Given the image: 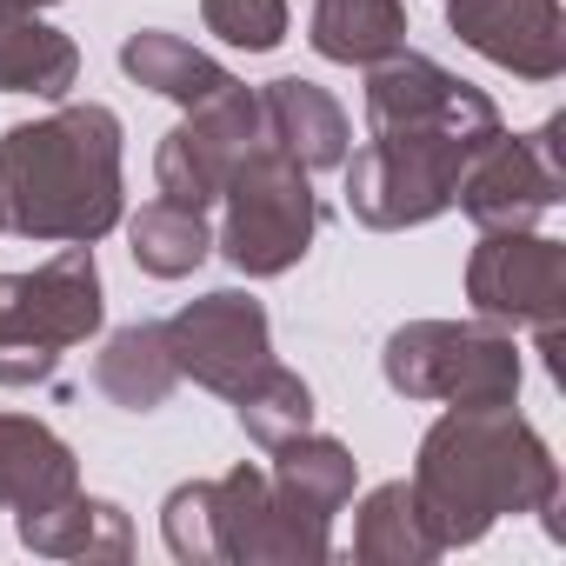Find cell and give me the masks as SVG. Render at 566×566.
Instances as JSON below:
<instances>
[{
    "mask_svg": "<svg viewBox=\"0 0 566 566\" xmlns=\"http://www.w3.org/2000/svg\"><path fill=\"white\" fill-rule=\"evenodd\" d=\"M14 526H21V546L48 559H134V520L114 500H94L81 486L61 493L54 506L14 513Z\"/></svg>",
    "mask_w": 566,
    "mask_h": 566,
    "instance_id": "5bb4252c",
    "label": "cell"
},
{
    "mask_svg": "<svg viewBox=\"0 0 566 566\" xmlns=\"http://www.w3.org/2000/svg\"><path fill=\"white\" fill-rule=\"evenodd\" d=\"M260 120H266V140L287 154V160H301L307 174L347 167V154H354V120H347V107H340L327 87L301 81V74H280V81L260 87Z\"/></svg>",
    "mask_w": 566,
    "mask_h": 566,
    "instance_id": "4fadbf2b",
    "label": "cell"
},
{
    "mask_svg": "<svg viewBox=\"0 0 566 566\" xmlns=\"http://www.w3.org/2000/svg\"><path fill=\"white\" fill-rule=\"evenodd\" d=\"M413 493L440 553L486 539L506 513H546L559 539V460L513 407H447L420 433Z\"/></svg>",
    "mask_w": 566,
    "mask_h": 566,
    "instance_id": "6da1fadb",
    "label": "cell"
},
{
    "mask_svg": "<svg viewBox=\"0 0 566 566\" xmlns=\"http://www.w3.org/2000/svg\"><path fill=\"white\" fill-rule=\"evenodd\" d=\"M467 301L493 327H559L566 321V240L533 227H493L467 253Z\"/></svg>",
    "mask_w": 566,
    "mask_h": 566,
    "instance_id": "30bf717a",
    "label": "cell"
},
{
    "mask_svg": "<svg viewBox=\"0 0 566 566\" xmlns=\"http://www.w3.org/2000/svg\"><path fill=\"white\" fill-rule=\"evenodd\" d=\"M127 247H134V266H140V273L180 280V273H193V266L213 253V233H207V213H200V207L147 200V207L127 220Z\"/></svg>",
    "mask_w": 566,
    "mask_h": 566,
    "instance_id": "603a6c76",
    "label": "cell"
},
{
    "mask_svg": "<svg viewBox=\"0 0 566 566\" xmlns=\"http://www.w3.org/2000/svg\"><path fill=\"white\" fill-rule=\"evenodd\" d=\"M506 134V120H420V127H367V147L347 154V207L374 233L427 227L453 207L467 160Z\"/></svg>",
    "mask_w": 566,
    "mask_h": 566,
    "instance_id": "277c9868",
    "label": "cell"
},
{
    "mask_svg": "<svg viewBox=\"0 0 566 566\" xmlns=\"http://www.w3.org/2000/svg\"><path fill=\"white\" fill-rule=\"evenodd\" d=\"M127 213L120 114L67 101L0 134V233L14 240H101Z\"/></svg>",
    "mask_w": 566,
    "mask_h": 566,
    "instance_id": "7a4b0ae2",
    "label": "cell"
},
{
    "mask_svg": "<svg viewBox=\"0 0 566 566\" xmlns=\"http://www.w3.org/2000/svg\"><path fill=\"white\" fill-rule=\"evenodd\" d=\"M220 253L233 273L247 280H273L307 260L314 233H321V193L307 180L301 160H287L273 140H260L220 187Z\"/></svg>",
    "mask_w": 566,
    "mask_h": 566,
    "instance_id": "52a82bcc",
    "label": "cell"
},
{
    "mask_svg": "<svg viewBox=\"0 0 566 566\" xmlns=\"http://www.w3.org/2000/svg\"><path fill=\"white\" fill-rule=\"evenodd\" d=\"M120 67H127V81H140V87H154V94H167L180 107H200L207 94H220L233 81L213 54H200L193 41L167 34V28H134L120 41Z\"/></svg>",
    "mask_w": 566,
    "mask_h": 566,
    "instance_id": "44dd1931",
    "label": "cell"
},
{
    "mask_svg": "<svg viewBox=\"0 0 566 566\" xmlns=\"http://www.w3.org/2000/svg\"><path fill=\"white\" fill-rule=\"evenodd\" d=\"M380 374L407 400L513 407L526 367H520L513 327H493V321H407V327L387 334Z\"/></svg>",
    "mask_w": 566,
    "mask_h": 566,
    "instance_id": "8992f818",
    "label": "cell"
},
{
    "mask_svg": "<svg viewBox=\"0 0 566 566\" xmlns=\"http://www.w3.org/2000/svg\"><path fill=\"white\" fill-rule=\"evenodd\" d=\"M167 354L180 367V380L207 387V394H233L253 367L273 360V334H266V307L240 287H213L200 301H187L174 321H160Z\"/></svg>",
    "mask_w": 566,
    "mask_h": 566,
    "instance_id": "8fae6325",
    "label": "cell"
},
{
    "mask_svg": "<svg viewBox=\"0 0 566 566\" xmlns=\"http://www.w3.org/2000/svg\"><path fill=\"white\" fill-rule=\"evenodd\" d=\"M167 553L187 566H327L334 526L273 500V480L260 467H233L220 480H187L160 506Z\"/></svg>",
    "mask_w": 566,
    "mask_h": 566,
    "instance_id": "3957f363",
    "label": "cell"
},
{
    "mask_svg": "<svg viewBox=\"0 0 566 566\" xmlns=\"http://www.w3.org/2000/svg\"><path fill=\"white\" fill-rule=\"evenodd\" d=\"M447 28L480 61L520 74V81H559L566 74V14L559 0H447Z\"/></svg>",
    "mask_w": 566,
    "mask_h": 566,
    "instance_id": "7c38bea8",
    "label": "cell"
},
{
    "mask_svg": "<svg viewBox=\"0 0 566 566\" xmlns=\"http://www.w3.org/2000/svg\"><path fill=\"white\" fill-rule=\"evenodd\" d=\"M21 8H61V0H21Z\"/></svg>",
    "mask_w": 566,
    "mask_h": 566,
    "instance_id": "d4e9b609",
    "label": "cell"
},
{
    "mask_svg": "<svg viewBox=\"0 0 566 566\" xmlns=\"http://www.w3.org/2000/svg\"><path fill=\"white\" fill-rule=\"evenodd\" d=\"M233 420H240V433L253 440V447H280V440H294V433H307L314 427V387L294 374V367H280V360H266V367H253L233 394Z\"/></svg>",
    "mask_w": 566,
    "mask_h": 566,
    "instance_id": "7402d4cb",
    "label": "cell"
},
{
    "mask_svg": "<svg viewBox=\"0 0 566 566\" xmlns=\"http://www.w3.org/2000/svg\"><path fill=\"white\" fill-rule=\"evenodd\" d=\"M200 21L240 54H273L287 41V0H200Z\"/></svg>",
    "mask_w": 566,
    "mask_h": 566,
    "instance_id": "cb8c5ba5",
    "label": "cell"
},
{
    "mask_svg": "<svg viewBox=\"0 0 566 566\" xmlns=\"http://www.w3.org/2000/svg\"><path fill=\"white\" fill-rule=\"evenodd\" d=\"M81 81V48L41 21V8L0 0V94H41L61 101Z\"/></svg>",
    "mask_w": 566,
    "mask_h": 566,
    "instance_id": "2e32d148",
    "label": "cell"
},
{
    "mask_svg": "<svg viewBox=\"0 0 566 566\" xmlns=\"http://www.w3.org/2000/svg\"><path fill=\"white\" fill-rule=\"evenodd\" d=\"M74 486H81V460L54 427H41L28 413H0V506L34 513Z\"/></svg>",
    "mask_w": 566,
    "mask_h": 566,
    "instance_id": "9a60e30c",
    "label": "cell"
},
{
    "mask_svg": "<svg viewBox=\"0 0 566 566\" xmlns=\"http://www.w3.org/2000/svg\"><path fill=\"white\" fill-rule=\"evenodd\" d=\"M101 321H107V294L87 240H67L34 273H0V387L54 380L61 354L94 340Z\"/></svg>",
    "mask_w": 566,
    "mask_h": 566,
    "instance_id": "5b68a950",
    "label": "cell"
},
{
    "mask_svg": "<svg viewBox=\"0 0 566 566\" xmlns=\"http://www.w3.org/2000/svg\"><path fill=\"white\" fill-rule=\"evenodd\" d=\"M273 500L280 506H294V513H307V520H321V526H334V513L354 500V480H360V460L340 447V440H327V433H294V440H280L273 447Z\"/></svg>",
    "mask_w": 566,
    "mask_h": 566,
    "instance_id": "e0dca14e",
    "label": "cell"
},
{
    "mask_svg": "<svg viewBox=\"0 0 566 566\" xmlns=\"http://www.w3.org/2000/svg\"><path fill=\"white\" fill-rule=\"evenodd\" d=\"M559 134H566L559 114L539 120L533 134H493V140L467 160V174H460V187H453V207H460L480 233H493V227H533L539 213H553V207L566 200Z\"/></svg>",
    "mask_w": 566,
    "mask_h": 566,
    "instance_id": "ba28073f",
    "label": "cell"
},
{
    "mask_svg": "<svg viewBox=\"0 0 566 566\" xmlns=\"http://www.w3.org/2000/svg\"><path fill=\"white\" fill-rule=\"evenodd\" d=\"M94 387H101L114 407H127V413L167 407V394L180 387V367H174V354H167L160 321L114 327V334L101 340V354H94Z\"/></svg>",
    "mask_w": 566,
    "mask_h": 566,
    "instance_id": "ac0fdd59",
    "label": "cell"
},
{
    "mask_svg": "<svg viewBox=\"0 0 566 566\" xmlns=\"http://www.w3.org/2000/svg\"><path fill=\"white\" fill-rule=\"evenodd\" d=\"M307 41L321 61L374 67L407 48V0H314Z\"/></svg>",
    "mask_w": 566,
    "mask_h": 566,
    "instance_id": "d6986e66",
    "label": "cell"
},
{
    "mask_svg": "<svg viewBox=\"0 0 566 566\" xmlns=\"http://www.w3.org/2000/svg\"><path fill=\"white\" fill-rule=\"evenodd\" d=\"M266 140V120H260V94L227 81L220 94H207L200 107H187V120L160 140L154 154V187L160 200H180V207H213L227 174Z\"/></svg>",
    "mask_w": 566,
    "mask_h": 566,
    "instance_id": "9c48e42d",
    "label": "cell"
},
{
    "mask_svg": "<svg viewBox=\"0 0 566 566\" xmlns=\"http://www.w3.org/2000/svg\"><path fill=\"white\" fill-rule=\"evenodd\" d=\"M354 553L367 566H433L440 559V539L420 513V493L413 480H387L360 500V520H354Z\"/></svg>",
    "mask_w": 566,
    "mask_h": 566,
    "instance_id": "ffe728a7",
    "label": "cell"
}]
</instances>
